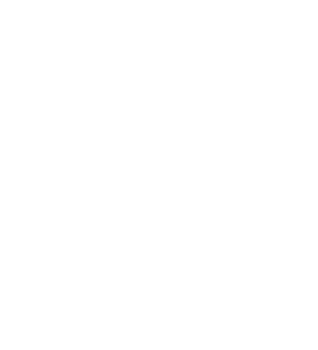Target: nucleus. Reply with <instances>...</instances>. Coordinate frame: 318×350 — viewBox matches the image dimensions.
<instances>
[]
</instances>
